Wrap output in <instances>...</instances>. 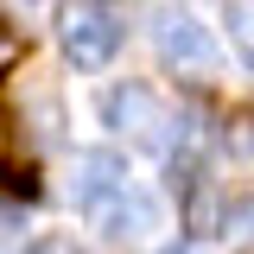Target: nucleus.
<instances>
[{
	"mask_svg": "<svg viewBox=\"0 0 254 254\" xmlns=\"http://www.w3.org/2000/svg\"><path fill=\"white\" fill-rule=\"evenodd\" d=\"M133 185V172H127V159L115 153V146H95V153H76V165H70V203L76 210H102V203H115L121 190Z\"/></svg>",
	"mask_w": 254,
	"mask_h": 254,
	"instance_id": "obj_4",
	"label": "nucleus"
},
{
	"mask_svg": "<svg viewBox=\"0 0 254 254\" xmlns=\"http://www.w3.org/2000/svg\"><path fill=\"white\" fill-rule=\"evenodd\" d=\"M58 45L76 70H102L121 51V26L102 0H70V6H58Z\"/></svg>",
	"mask_w": 254,
	"mask_h": 254,
	"instance_id": "obj_1",
	"label": "nucleus"
},
{
	"mask_svg": "<svg viewBox=\"0 0 254 254\" xmlns=\"http://www.w3.org/2000/svg\"><path fill=\"white\" fill-rule=\"evenodd\" d=\"M222 146H229V159H254V121L229 127V133H222Z\"/></svg>",
	"mask_w": 254,
	"mask_h": 254,
	"instance_id": "obj_8",
	"label": "nucleus"
},
{
	"mask_svg": "<svg viewBox=\"0 0 254 254\" xmlns=\"http://www.w3.org/2000/svg\"><path fill=\"white\" fill-rule=\"evenodd\" d=\"M153 45H159V58L172 64L178 76L216 64V32L203 26L197 13H185V6H159L153 13Z\"/></svg>",
	"mask_w": 254,
	"mask_h": 254,
	"instance_id": "obj_2",
	"label": "nucleus"
},
{
	"mask_svg": "<svg viewBox=\"0 0 254 254\" xmlns=\"http://www.w3.org/2000/svg\"><path fill=\"white\" fill-rule=\"evenodd\" d=\"M229 32H235V51L254 64V6H235V19H229Z\"/></svg>",
	"mask_w": 254,
	"mask_h": 254,
	"instance_id": "obj_7",
	"label": "nucleus"
},
{
	"mask_svg": "<svg viewBox=\"0 0 254 254\" xmlns=\"http://www.w3.org/2000/svg\"><path fill=\"white\" fill-rule=\"evenodd\" d=\"M0 153H6V127H0Z\"/></svg>",
	"mask_w": 254,
	"mask_h": 254,
	"instance_id": "obj_9",
	"label": "nucleus"
},
{
	"mask_svg": "<svg viewBox=\"0 0 254 254\" xmlns=\"http://www.w3.org/2000/svg\"><path fill=\"white\" fill-rule=\"evenodd\" d=\"M102 121L115 127V133H127V140H140V146H165V121H172V108L159 102L146 83H115V89L102 95Z\"/></svg>",
	"mask_w": 254,
	"mask_h": 254,
	"instance_id": "obj_3",
	"label": "nucleus"
},
{
	"mask_svg": "<svg viewBox=\"0 0 254 254\" xmlns=\"http://www.w3.org/2000/svg\"><path fill=\"white\" fill-rule=\"evenodd\" d=\"M13 6H38V0H13Z\"/></svg>",
	"mask_w": 254,
	"mask_h": 254,
	"instance_id": "obj_10",
	"label": "nucleus"
},
{
	"mask_svg": "<svg viewBox=\"0 0 254 254\" xmlns=\"http://www.w3.org/2000/svg\"><path fill=\"white\" fill-rule=\"evenodd\" d=\"M222 242H254V203L222 210Z\"/></svg>",
	"mask_w": 254,
	"mask_h": 254,
	"instance_id": "obj_6",
	"label": "nucleus"
},
{
	"mask_svg": "<svg viewBox=\"0 0 254 254\" xmlns=\"http://www.w3.org/2000/svg\"><path fill=\"white\" fill-rule=\"evenodd\" d=\"M95 229H102V242H146V229H159V203L127 185L115 203L95 210Z\"/></svg>",
	"mask_w": 254,
	"mask_h": 254,
	"instance_id": "obj_5",
	"label": "nucleus"
}]
</instances>
